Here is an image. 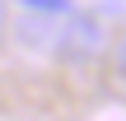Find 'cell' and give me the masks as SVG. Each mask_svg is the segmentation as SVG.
I'll list each match as a JSON object with an SVG mask.
<instances>
[{"label": "cell", "mask_w": 126, "mask_h": 121, "mask_svg": "<svg viewBox=\"0 0 126 121\" xmlns=\"http://www.w3.org/2000/svg\"><path fill=\"white\" fill-rule=\"evenodd\" d=\"M108 47V28H103V14L98 9H70L61 33H56V56L61 65H89L98 61Z\"/></svg>", "instance_id": "obj_1"}, {"label": "cell", "mask_w": 126, "mask_h": 121, "mask_svg": "<svg viewBox=\"0 0 126 121\" xmlns=\"http://www.w3.org/2000/svg\"><path fill=\"white\" fill-rule=\"evenodd\" d=\"M56 33H61V23H51V14H37V9H28V14L14 23V37H19L28 51L56 47Z\"/></svg>", "instance_id": "obj_2"}, {"label": "cell", "mask_w": 126, "mask_h": 121, "mask_svg": "<svg viewBox=\"0 0 126 121\" xmlns=\"http://www.w3.org/2000/svg\"><path fill=\"white\" fill-rule=\"evenodd\" d=\"M23 5L37 14H70V0H23Z\"/></svg>", "instance_id": "obj_3"}, {"label": "cell", "mask_w": 126, "mask_h": 121, "mask_svg": "<svg viewBox=\"0 0 126 121\" xmlns=\"http://www.w3.org/2000/svg\"><path fill=\"white\" fill-rule=\"evenodd\" d=\"M112 65H117V79L126 84V33H122V42H117V51H112Z\"/></svg>", "instance_id": "obj_4"}, {"label": "cell", "mask_w": 126, "mask_h": 121, "mask_svg": "<svg viewBox=\"0 0 126 121\" xmlns=\"http://www.w3.org/2000/svg\"><path fill=\"white\" fill-rule=\"evenodd\" d=\"M5 37H9V14H5V5H0V47H5Z\"/></svg>", "instance_id": "obj_5"}]
</instances>
